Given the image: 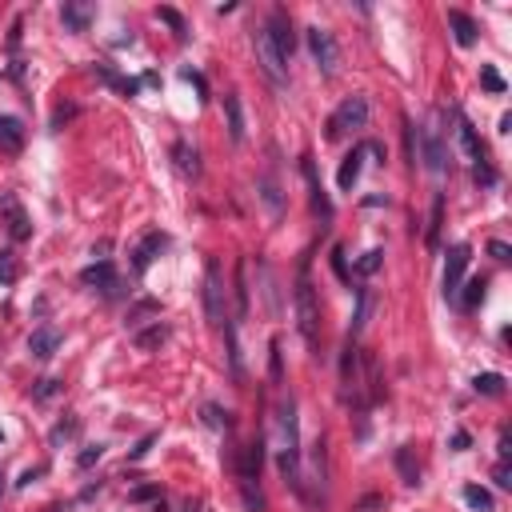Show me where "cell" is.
<instances>
[{"instance_id": "1", "label": "cell", "mask_w": 512, "mask_h": 512, "mask_svg": "<svg viewBox=\"0 0 512 512\" xmlns=\"http://www.w3.org/2000/svg\"><path fill=\"white\" fill-rule=\"evenodd\" d=\"M261 464H264V440H249L240 449L237 461V480H240V500L249 512H264V497H261Z\"/></svg>"}, {"instance_id": "2", "label": "cell", "mask_w": 512, "mask_h": 512, "mask_svg": "<svg viewBox=\"0 0 512 512\" xmlns=\"http://www.w3.org/2000/svg\"><path fill=\"white\" fill-rule=\"evenodd\" d=\"M296 328L308 349H320V304H316V288L308 280V261L300 264V276H296Z\"/></svg>"}, {"instance_id": "3", "label": "cell", "mask_w": 512, "mask_h": 512, "mask_svg": "<svg viewBox=\"0 0 512 512\" xmlns=\"http://www.w3.org/2000/svg\"><path fill=\"white\" fill-rule=\"evenodd\" d=\"M204 313H208V325L225 328V320H228V292H225V276H220L216 256H208V268H204Z\"/></svg>"}, {"instance_id": "4", "label": "cell", "mask_w": 512, "mask_h": 512, "mask_svg": "<svg viewBox=\"0 0 512 512\" xmlns=\"http://www.w3.org/2000/svg\"><path fill=\"white\" fill-rule=\"evenodd\" d=\"M361 128H368V100L344 96L340 108L332 113V120H328V140H340L344 132H361Z\"/></svg>"}, {"instance_id": "5", "label": "cell", "mask_w": 512, "mask_h": 512, "mask_svg": "<svg viewBox=\"0 0 512 512\" xmlns=\"http://www.w3.org/2000/svg\"><path fill=\"white\" fill-rule=\"evenodd\" d=\"M304 40H308V52H313L316 68H320L325 76H337V68H340V49H337V37H332L328 28L313 25L308 32H304Z\"/></svg>"}, {"instance_id": "6", "label": "cell", "mask_w": 512, "mask_h": 512, "mask_svg": "<svg viewBox=\"0 0 512 512\" xmlns=\"http://www.w3.org/2000/svg\"><path fill=\"white\" fill-rule=\"evenodd\" d=\"M425 161V168L432 176L444 173V164H449V152H444V144H440V137L432 132V128H416V152H413V164Z\"/></svg>"}, {"instance_id": "7", "label": "cell", "mask_w": 512, "mask_h": 512, "mask_svg": "<svg viewBox=\"0 0 512 512\" xmlns=\"http://www.w3.org/2000/svg\"><path fill=\"white\" fill-rule=\"evenodd\" d=\"M264 32L273 37L276 52H280V61H292V52H296V32H292V20H288L285 8H273V16H268V25H264Z\"/></svg>"}, {"instance_id": "8", "label": "cell", "mask_w": 512, "mask_h": 512, "mask_svg": "<svg viewBox=\"0 0 512 512\" xmlns=\"http://www.w3.org/2000/svg\"><path fill=\"white\" fill-rule=\"evenodd\" d=\"M256 61H261L264 76H268L273 85H285V80H288V64L280 61V52H276L273 37H268L264 28H256Z\"/></svg>"}, {"instance_id": "9", "label": "cell", "mask_w": 512, "mask_h": 512, "mask_svg": "<svg viewBox=\"0 0 512 512\" xmlns=\"http://www.w3.org/2000/svg\"><path fill=\"white\" fill-rule=\"evenodd\" d=\"M80 280H85L88 288H96L100 296H108V300L120 296V276H116L113 261H96V264H88L85 273H80Z\"/></svg>"}, {"instance_id": "10", "label": "cell", "mask_w": 512, "mask_h": 512, "mask_svg": "<svg viewBox=\"0 0 512 512\" xmlns=\"http://www.w3.org/2000/svg\"><path fill=\"white\" fill-rule=\"evenodd\" d=\"M468 256H473L468 244H452L449 249V261H444V296L449 300L461 296V280H464V268H468Z\"/></svg>"}, {"instance_id": "11", "label": "cell", "mask_w": 512, "mask_h": 512, "mask_svg": "<svg viewBox=\"0 0 512 512\" xmlns=\"http://www.w3.org/2000/svg\"><path fill=\"white\" fill-rule=\"evenodd\" d=\"M0 216H8V232H13V240L32 237V225H28L25 208H20V200H16L13 192H0Z\"/></svg>"}, {"instance_id": "12", "label": "cell", "mask_w": 512, "mask_h": 512, "mask_svg": "<svg viewBox=\"0 0 512 512\" xmlns=\"http://www.w3.org/2000/svg\"><path fill=\"white\" fill-rule=\"evenodd\" d=\"M56 349H61V328H52V325L32 328V337H28V352H32V361H52Z\"/></svg>"}, {"instance_id": "13", "label": "cell", "mask_w": 512, "mask_h": 512, "mask_svg": "<svg viewBox=\"0 0 512 512\" xmlns=\"http://www.w3.org/2000/svg\"><path fill=\"white\" fill-rule=\"evenodd\" d=\"M300 173H304V180H308V196H313V213L320 216V220H332V200H328V192H325V185L316 180V168H313V161H304L300 164Z\"/></svg>"}, {"instance_id": "14", "label": "cell", "mask_w": 512, "mask_h": 512, "mask_svg": "<svg viewBox=\"0 0 512 512\" xmlns=\"http://www.w3.org/2000/svg\"><path fill=\"white\" fill-rule=\"evenodd\" d=\"M164 244H168V237H161V232H149V237L140 240L137 249H132V273H137V276L149 273V264L156 261V252H161Z\"/></svg>"}, {"instance_id": "15", "label": "cell", "mask_w": 512, "mask_h": 512, "mask_svg": "<svg viewBox=\"0 0 512 512\" xmlns=\"http://www.w3.org/2000/svg\"><path fill=\"white\" fill-rule=\"evenodd\" d=\"M361 168H364V144H361V149H352L349 156L340 161V168H337V188H340V192H352V188H356Z\"/></svg>"}, {"instance_id": "16", "label": "cell", "mask_w": 512, "mask_h": 512, "mask_svg": "<svg viewBox=\"0 0 512 512\" xmlns=\"http://www.w3.org/2000/svg\"><path fill=\"white\" fill-rule=\"evenodd\" d=\"M61 20L68 32H88V25H92V4L88 0H68L61 8Z\"/></svg>"}, {"instance_id": "17", "label": "cell", "mask_w": 512, "mask_h": 512, "mask_svg": "<svg viewBox=\"0 0 512 512\" xmlns=\"http://www.w3.org/2000/svg\"><path fill=\"white\" fill-rule=\"evenodd\" d=\"M20 149H25V125L16 116H0V152L16 156Z\"/></svg>"}, {"instance_id": "18", "label": "cell", "mask_w": 512, "mask_h": 512, "mask_svg": "<svg viewBox=\"0 0 512 512\" xmlns=\"http://www.w3.org/2000/svg\"><path fill=\"white\" fill-rule=\"evenodd\" d=\"M456 140H461V152L468 164H480L485 161V152H480V140H476V128L464 120V116H456Z\"/></svg>"}, {"instance_id": "19", "label": "cell", "mask_w": 512, "mask_h": 512, "mask_svg": "<svg viewBox=\"0 0 512 512\" xmlns=\"http://www.w3.org/2000/svg\"><path fill=\"white\" fill-rule=\"evenodd\" d=\"M449 28H452V37H456V44H461V49H473V44H476V32H480L473 16L456 13V8L449 13Z\"/></svg>"}, {"instance_id": "20", "label": "cell", "mask_w": 512, "mask_h": 512, "mask_svg": "<svg viewBox=\"0 0 512 512\" xmlns=\"http://www.w3.org/2000/svg\"><path fill=\"white\" fill-rule=\"evenodd\" d=\"M164 340H168V325H164V320H152L149 328H137V332H132V344H137L140 352L161 349Z\"/></svg>"}, {"instance_id": "21", "label": "cell", "mask_w": 512, "mask_h": 512, "mask_svg": "<svg viewBox=\"0 0 512 512\" xmlns=\"http://www.w3.org/2000/svg\"><path fill=\"white\" fill-rule=\"evenodd\" d=\"M225 116H228V140H232V144H244V113H240L237 92L225 96Z\"/></svg>"}, {"instance_id": "22", "label": "cell", "mask_w": 512, "mask_h": 512, "mask_svg": "<svg viewBox=\"0 0 512 512\" xmlns=\"http://www.w3.org/2000/svg\"><path fill=\"white\" fill-rule=\"evenodd\" d=\"M392 461H397V473H400V480H404V485H420V464H416L413 444H400Z\"/></svg>"}, {"instance_id": "23", "label": "cell", "mask_w": 512, "mask_h": 512, "mask_svg": "<svg viewBox=\"0 0 512 512\" xmlns=\"http://www.w3.org/2000/svg\"><path fill=\"white\" fill-rule=\"evenodd\" d=\"M225 337H228V368H232V380L244 385V356H240V340H237V325L225 320Z\"/></svg>"}, {"instance_id": "24", "label": "cell", "mask_w": 512, "mask_h": 512, "mask_svg": "<svg viewBox=\"0 0 512 512\" xmlns=\"http://www.w3.org/2000/svg\"><path fill=\"white\" fill-rule=\"evenodd\" d=\"M340 385L352 388L356 392V385H361V376H356V344H344V356H340Z\"/></svg>"}, {"instance_id": "25", "label": "cell", "mask_w": 512, "mask_h": 512, "mask_svg": "<svg viewBox=\"0 0 512 512\" xmlns=\"http://www.w3.org/2000/svg\"><path fill=\"white\" fill-rule=\"evenodd\" d=\"M464 504H468V508H476V512H497V500H492V492H488V488H480V485H468V488H464Z\"/></svg>"}, {"instance_id": "26", "label": "cell", "mask_w": 512, "mask_h": 512, "mask_svg": "<svg viewBox=\"0 0 512 512\" xmlns=\"http://www.w3.org/2000/svg\"><path fill=\"white\" fill-rule=\"evenodd\" d=\"M368 313H373V292L368 288H356V316H352V337H361L364 325H368Z\"/></svg>"}, {"instance_id": "27", "label": "cell", "mask_w": 512, "mask_h": 512, "mask_svg": "<svg viewBox=\"0 0 512 512\" xmlns=\"http://www.w3.org/2000/svg\"><path fill=\"white\" fill-rule=\"evenodd\" d=\"M256 188H261V200L268 204V213L280 216V208H285V204H280V188H276L273 176H261V180H256Z\"/></svg>"}, {"instance_id": "28", "label": "cell", "mask_w": 512, "mask_h": 512, "mask_svg": "<svg viewBox=\"0 0 512 512\" xmlns=\"http://www.w3.org/2000/svg\"><path fill=\"white\" fill-rule=\"evenodd\" d=\"M173 156H176V168H180V173H185V176H196V173H200L196 149H188L185 140H180V144H176V149H173Z\"/></svg>"}, {"instance_id": "29", "label": "cell", "mask_w": 512, "mask_h": 512, "mask_svg": "<svg viewBox=\"0 0 512 512\" xmlns=\"http://www.w3.org/2000/svg\"><path fill=\"white\" fill-rule=\"evenodd\" d=\"M473 388L480 392V397H500V392H504V376L500 373H480V376H473Z\"/></svg>"}, {"instance_id": "30", "label": "cell", "mask_w": 512, "mask_h": 512, "mask_svg": "<svg viewBox=\"0 0 512 512\" xmlns=\"http://www.w3.org/2000/svg\"><path fill=\"white\" fill-rule=\"evenodd\" d=\"M485 288H488L485 276H473V280L464 285V292H461V308H476V304L485 300Z\"/></svg>"}, {"instance_id": "31", "label": "cell", "mask_w": 512, "mask_h": 512, "mask_svg": "<svg viewBox=\"0 0 512 512\" xmlns=\"http://www.w3.org/2000/svg\"><path fill=\"white\" fill-rule=\"evenodd\" d=\"M200 413H204V425H208V428H225V432L232 428V413L220 408V404H204Z\"/></svg>"}, {"instance_id": "32", "label": "cell", "mask_w": 512, "mask_h": 512, "mask_svg": "<svg viewBox=\"0 0 512 512\" xmlns=\"http://www.w3.org/2000/svg\"><path fill=\"white\" fill-rule=\"evenodd\" d=\"M149 313H156V316H161V304H156V300H140L137 308H128V328L137 332V328L144 325V316H149Z\"/></svg>"}, {"instance_id": "33", "label": "cell", "mask_w": 512, "mask_h": 512, "mask_svg": "<svg viewBox=\"0 0 512 512\" xmlns=\"http://www.w3.org/2000/svg\"><path fill=\"white\" fill-rule=\"evenodd\" d=\"M156 16H161L164 25L176 32V40H188V25H185V16L176 13V8H156Z\"/></svg>"}, {"instance_id": "34", "label": "cell", "mask_w": 512, "mask_h": 512, "mask_svg": "<svg viewBox=\"0 0 512 512\" xmlns=\"http://www.w3.org/2000/svg\"><path fill=\"white\" fill-rule=\"evenodd\" d=\"M480 85H485V92L500 96V92H504V76H500L492 64H480Z\"/></svg>"}, {"instance_id": "35", "label": "cell", "mask_w": 512, "mask_h": 512, "mask_svg": "<svg viewBox=\"0 0 512 512\" xmlns=\"http://www.w3.org/2000/svg\"><path fill=\"white\" fill-rule=\"evenodd\" d=\"M16 276H20V264H16V252H0V285H13Z\"/></svg>"}, {"instance_id": "36", "label": "cell", "mask_w": 512, "mask_h": 512, "mask_svg": "<svg viewBox=\"0 0 512 512\" xmlns=\"http://www.w3.org/2000/svg\"><path fill=\"white\" fill-rule=\"evenodd\" d=\"M380 264H385V249H368L361 261H356V273H361V276H373Z\"/></svg>"}, {"instance_id": "37", "label": "cell", "mask_w": 512, "mask_h": 512, "mask_svg": "<svg viewBox=\"0 0 512 512\" xmlns=\"http://www.w3.org/2000/svg\"><path fill=\"white\" fill-rule=\"evenodd\" d=\"M76 432H80V420H76V416H68V420H61V425L49 432V440H52V444H64V440H73Z\"/></svg>"}, {"instance_id": "38", "label": "cell", "mask_w": 512, "mask_h": 512, "mask_svg": "<svg viewBox=\"0 0 512 512\" xmlns=\"http://www.w3.org/2000/svg\"><path fill=\"white\" fill-rule=\"evenodd\" d=\"M237 316H249V285H244V261L237 264Z\"/></svg>"}, {"instance_id": "39", "label": "cell", "mask_w": 512, "mask_h": 512, "mask_svg": "<svg viewBox=\"0 0 512 512\" xmlns=\"http://www.w3.org/2000/svg\"><path fill=\"white\" fill-rule=\"evenodd\" d=\"M61 380L56 376H44V380H37V388H32V400H52L56 392H61Z\"/></svg>"}, {"instance_id": "40", "label": "cell", "mask_w": 512, "mask_h": 512, "mask_svg": "<svg viewBox=\"0 0 512 512\" xmlns=\"http://www.w3.org/2000/svg\"><path fill=\"white\" fill-rule=\"evenodd\" d=\"M440 213H444V196L432 200V225H428V244L437 249V237H440Z\"/></svg>"}, {"instance_id": "41", "label": "cell", "mask_w": 512, "mask_h": 512, "mask_svg": "<svg viewBox=\"0 0 512 512\" xmlns=\"http://www.w3.org/2000/svg\"><path fill=\"white\" fill-rule=\"evenodd\" d=\"M161 497V485H140V488H132V492H128V500H132V504H149V500H156Z\"/></svg>"}, {"instance_id": "42", "label": "cell", "mask_w": 512, "mask_h": 512, "mask_svg": "<svg viewBox=\"0 0 512 512\" xmlns=\"http://www.w3.org/2000/svg\"><path fill=\"white\" fill-rule=\"evenodd\" d=\"M180 80H188V85L200 92V100H208V85H204V76L196 73V68H180Z\"/></svg>"}, {"instance_id": "43", "label": "cell", "mask_w": 512, "mask_h": 512, "mask_svg": "<svg viewBox=\"0 0 512 512\" xmlns=\"http://www.w3.org/2000/svg\"><path fill=\"white\" fill-rule=\"evenodd\" d=\"M100 456H104V444H88V449L80 452V456H76V464H80V468H92V464H96Z\"/></svg>"}, {"instance_id": "44", "label": "cell", "mask_w": 512, "mask_h": 512, "mask_svg": "<svg viewBox=\"0 0 512 512\" xmlns=\"http://www.w3.org/2000/svg\"><path fill=\"white\" fill-rule=\"evenodd\" d=\"M152 444H156V432H149V437H140V440H137V449L128 452V461H144Z\"/></svg>"}, {"instance_id": "45", "label": "cell", "mask_w": 512, "mask_h": 512, "mask_svg": "<svg viewBox=\"0 0 512 512\" xmlns=\"http://www.w3.org/2000/svg\"><path fill=\"white\" fill-rule=\"evenodd\" d=\"M473 176H476V185H497V173L488 168V161H480V164H473Z\"/></svg>"}, {"instance_id": "46", "label": "cell", "mask_w": 512, "mask_h": 512, "mask_svg": "<svg viewBox=\"0 0 512 512\" xmlns=\"http://www.w3.org/2000/svg\"><path fill=\"white\" fill-rule=\"evenodd\" d=\"M492 480H497V488H512V468L500 461L497 468H492Z\"/></svg>"}, {"instance_id": "47", "label": "cell", "mask_w": 512, "mask_h": 512, "mask_svg": "<svg viewBox=\"0 0 512 512\" xmlns=\"http://www.w3.org/2000/svg\"><path fill=\"white\" fill-rule=\"evenodd\" d=\"M488 252H492L500 264H508V261H512V249L504 244V240H488Z\"/></svg>"}, {"instance_id": "48", "label": "cell", "mask_w": 512, "mask_h": 512, "mask_svg": "<svg viewBox=\"0 0 512 512\" xmlns=\"http://www.w3.org/2000/svg\"><path fill=\"white\" fill-rule=\"evenodd\" d=\"M332 273H337L340 280H349V264H344V249H340V244L332 249Z\"/></svg>"}, {"instance_id": "49", "label": "cell", "mask_w": 512, "mask_h": 512, "mask_svg": "<svg viewBox=\"0 0 512 512\" xmlns=\"http://www.w3.org/2000/svg\"><path fill=\"white\" fill-rule=\"evenodd\" d=\"M500 461H504V464H508V456H512V437H508V428H500Z\"/></svg>"}, {"instance_id": "50", "label": "cell", "mask_w": 512, "mask_h": 512, "mask_svg": "<svg viewBox=\"0 0 512 512\" xmlns=\"http://www.w3.org/2000/svg\"><path fill=\"white\" fill-rule=\"evenodd\" d=\"M468 444H473V437H468L464 428H461V432H452V452H464Z\"/></svg>"}, {"instance_id": "51", "label": "cell", "mask_w": 512, "mask_h": 512, "mask_svg": "<svg viewBox=\"0 0 512 512\" xmlns=\"http://www.w3.org/2000/svg\"><path fill=\"white\" fill-rule=\"evenodd\" d=\"M273 380L280 385V344L273 340Z\"/></svg>"}, {"instance_id": "52", "label": "cell", "mask_w": 512, "mask_h": 512, "mask_svg": "<svg viewBox=\"0 0 512 512\" xmlns=\"http://www.w3.org/2000/svg\"><path fill=\"white\" fill-rule=\"evenodd\" d=\"M40 473H44V468H28V473L20 476V480H16V488H28V485H32V480H37Z\"/></svg>"}, {"instance_id": "53", "label": "cell", "mask_w": 512, "mask_h": 512, "mask_svg": "<svg viewBox=\"0 0 512 512\" xmlns=\"http://www.w3.org/2000/svg\"><path fill=\"white\" fill-rule=\"evenodd\" d=\"M49 512H68V508H64V504H52V508Z\"/></svg>"}, {"instance_id": "54", "label": "cell", "mask_w": 512, "mask_h": 512, "mask_svg": "<svg viewBox=\"0 0 512 512\" xmlns=\"http://www.w3.org/2000/svg\"><path fill=\"white\" fill-rule=\"evenodd\" d=\"M0 497H4V473H0Z\"/></svg>"}, {"instance_id": "55", "label": "cell", "mask_w": 512, "mask_h": 512, "mask_svg": "<svg viewBox=\"0 0 512 512\" xmlns=\"http://www.w3.org/2000/svg\"><path fill=\"white\" fill-rule=\"evenodd\" d=\"M0 440H4V432H0Z\"/></svg>"}]
</instances>
